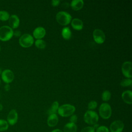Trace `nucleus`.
I'll return each mask as SVG.
<instances>
[{"label":"nucleus","instance_id":"nucleus-1","mask_svg":"<svg viewBox=\"0 0 132 132\" xmlns=\"http://www.w3.org/2000/svg\"><path fill=\"white\" fill-rule=\"evenodd\" d=\"M75 110V107L73 105L66 104L59 106L57 112L62 117H68L73 114Z\"/></svg>","mask_w":132,"mask_h":132},{"label":"nucleus","instance_id":"nucleus-2","mask_svg":"<svg viewBox=\"0 0 132 132\" xmlns=\"http://www.w3.org/2000/svg\"><path fill=\"white\" fill-rule=\"evenodd\" d=\"M13 36V30L7 25L0 27V40L2 41H7L11 39Z\"/></svg>","mask_w":132,"mask_h":132},{"label":"nucleus","instance_id":"nucleus-3","mask_svg":"<svg viewBox=\"0 0 132 132\" xmlns=\"http://www.w3.org/2000/svg\"><path fill=\"white\" fill-rule=\"evenodd\" d=\"M56 19L57 22L60 25L66 26L71 22L72 16L68 12L62 11L57 13Z\"/></svg>","mask_w":132,"mask_h":132},{"label":"nucleus","instance_id":"nucleus-4","mask_svg":"<svg viewBox=\"0 0 132 132\" xmlns=\"http://www.w3.org/2000/svg\"><path fill=\"white\" fill-rule=\"evenodd\" d=\"M84 120L89 125H94L98 121V115L93 110H88L84 114Z\"/></svg>","mask_w":132,"mask_h":132},{"label":"nucleus","instance_id":"nucleus-5","mask_svg":"<svg viewBox=\"0 0 132 132\" xmlns=\"http://www.w3.org/2000/svg\"><path fill=\"white\" fill-rule=\"evenodd\" d=\"M99 114L103 119H108L112 114V110L110 105L107 103H102L98 109Z\"/></svg>","mask_w":132,"mask_h":132},{"label":"nucleus","instance_id":"nucleus-6","mask_svg":"<svg viewBox=\"0 0 132 132\" xmlns=\"http://www.w3.org/2000/svg\"><path fill=\"white\" fill-rule=\"evenodd\" d=\"M34 40L32 36L29 34H24L21 36L19 40L20 45L25 48L30 47L34 43Z\"/></svg>","mask_w":132,"mask_h":132},{"label":"nucleus","instance_id":"nucleus-7","mask_svg":"<svg viewBox=\"0 0 132 132\" xmlns=\"http://www.w3.org/2000/svg\"><path fill=\"white\" fill-rule=\"evenodd\" d=\"M122 72L123 75L127 78L132 77V63L131 61H125L122 65Z\"/></svg>","mask_w":132,"mask_h":132},{"label":"nucleus","instance_id":"nucleus-8","mask_svg":"<svg viewBox=\"0 0 132 132\" xmlns=\"http://www.w3.org/2000/svg\"><path fill=\"white\" fill-rule=\"evenodd\" d=\"M1 77L4 82L6 84H10L14 78V73L9 69H5L3 70L1 73Z\"/></svg>","mask_w":132,"mask_h":132},{"label":"nucleus","instance_id":"nucleus-9","mask_svg":"<svg viewBox=\"0 0 132 132\" xmlns=\"http://www.w3.org/2000/svg\"><path fill=\"white\" fill-rule=\"evenodd\" d=\"M93 37L94 41L97 44H102L105 40L104 32L100 29H96L93 32Z\"/></svg>","mask_w":132,"mask_h":132},{"label":"nucleus","instance_id":"nucleus-10","mask_svg":"<svg viewBox=\"0 0 132 132\" xmlns=\"http://www.w3.org/2000/svg\"><path fill=\"white\" fill-rule=\"evenodd\" d=\"M124 127V124L120 120H116L112 122L109 126L110 132H122Z\"/></svg>","mask_w":132,"mask_h":132},{"label":"nucleus","instance_id":"nucleus-11","mask_svg":"<svg viewBox=\"0 0 132 132\" xmlns=\"http://www.w3.org/2000/svg\"><path fill=\"white\" fill-rule=\"evenodd\" d=\"M18 120V114L16 110L12 109L11 110L7 118V121L8 124L12 126L15 125Z\"/></svg>","mask_w":132,"mask_h":132},{"label":"nucleus","instance_id":"nucleus-12","mask_svg":"<svg viewBox=\"0 0 132 132\" xmlns=\"http://www.w3.org/2000/svg\"><path fill=\"white\" fill-rule=\"evenodd\" d=\"M9 26L13 29L19 27L20 24V19L15 14H12L10 16L8 20Z\"/></svg>","mask_w":132,"mask_h":132},{"label":"nucleus","instance_id":"nucleus-13","mask_svg":"<svg viewBox=\"0 0 132 132\" xmlns=\"http://www.w3.org/2000/svg\"><path fill=\"white\" fill-rule=\"evenodd\" d=\"M33 36L37 39H41L43 38L45 34V29L42 27H38L36 28L33 31Z\"/></svg>","mask_w":132,"mask_h":132},{"label":"nucleus","instance_id":"nucleus-14","mask_svg":"<svg viewBox=\"0 0 132 132\" xmlns=\"http://www.w3.org/2000/svg\"><path fill=\"white\" fill-rule=\"evenodd\" d=\"M58 120V117L56 114H51L48 115L47 119V124L48 126L53 127L57 125Z\"/></svg>","mask_w":132,"mask_h":132},{"label":"nucleus","instance_id":"nucleus-15","mask_svg":"<svg viewBox=\"0 0 132 132\" xmlns=\"http://www.w3.org/2000/svg\"><path fill=\"white\" fill-rule=\"evenodd\" d=\"M71 26L75 30H80L82 29L84 24L81 20L78 18H75L71 20Z\"/></svg>","mask_w":132,"mask_h":132},{"label":"nucleus","instance_id":"nucleus-16","mask_svg":"<svg viewBox=\"0 0 132 132\" xmlns=\"http://www.w3.org/2000/svg\"><path fill=\"white\" fill-rule=\"evenodd\" d=\"M122 98L123 101L127 104H131L132 103V92L130 90H126L124 91L122 94Z\"/></svg>","mask_w":132,"mask_h":132},{"label":"nucleus","instance_id":"nucleus-17","mask_svg":"<svg viewBox=\"0 0 132 132\" xmlns=\"http://www.w3.org/2000/svg\"><path fill=\"white\" fill-rule=\"evenodd\" d=\"M84 4V2L82 0H73L70 4V6L73 10L78 11L83 7Z\"/></svg>","mask_w":132,"mask_h":132},{"label":"nucleus","instance_id":"nucleus-18","mask_svg":"<svg viewBox=\"0 0 132 132\" xmlns=\"http://www.w3.org/2000/svg\"><path fill=\"white\" fill-rule=\"evenodd\" d=\"M77 129V127L76 124L69 122L64 126L63 132H76Z\"/></svg>","mask_w":132,"mask_h":132},{"label":"nucleus","instance_id":"nucleus-19","mask_svg":"<svg viewBox=\"0 0 132 132\" xmlns=\"http://www.w3.org/2000/svg\"><path fill=\"white\" fill-rule=\"evenodd\" d=\"M61 35L63 39L65 40H69L72 36V32L69 27H64L61 31Z\"/></svg>","mask_w":132,"mask_h":132},{"label":"nucleus","instance_id":"nucleus-20","mask_svg":"<svg viewBox=\"0 0 132 132\" xmlns=\"http://www.w3.org/2000/svg\"><path fill=\"white\" fill-rule=\"evenodd\" d=\"M59 103L57 101L54 102L51 106V108L48 110L47 111V114L48 115L51 114H56L57 112V110L59 108Z\"/></svg>","mask_w":132,"mask_h":132},{"label":"nucleus","instance_id":"nucleus-21","mask_svg":"<svg viewBox=\"0 0 132 132\" xmlns=\"http://www.w3.org/2000/svg\"><path fill=\"white\" fill-rule=\"evenodd\" d=\"M9 124L7 121L4 119H0V131H4L8 129Z\"/></svg>","mask_w":132,"mask_h":132},{"label":"nucleus","instance_id":"nucleus-22","mask_svg":"<svg viewBox=\"0 0 132 132\" xmlns=\"http://www.w3.org/2000/svg\"><path fill=\"white\" fill-rule=\"evenodd\" d=\"M10 14L9 12L5 10L0 11V20L2 21H6L9 20Z\"/></svg>","mask_w":132,"mask_h":132},{"label":"nucleus","instance_id":"nucleus-23","mask_svg":"<svg viewBox=\"0 0 132 132\" xmlns=\"http://www.w3.org/2000/svg\"><path fill=\"white\" fill-rule=\"evenodd\" d=\"M35 45L40 49H44L46 47V43L42 39H37L35 41Z\"/></svg>","mask_w":132,"mask_h":132},{"label":"nucleus","instance_id":"nucleus-24","mask_svg":"<svg viewBox=\"0 0 132 132\" xmlns=\"http://www.w3.org/2000/svg\"><path fill=\"white\" fill-rule=\"evenodd\" d=\"M111 98V93L108 90H105L102 94V99L103 101L107 102Z\"/></svg>","mask_w":132,"mask_h":132},{"label":"nucleus","instance_id":"nucleus-25","mask_svg":"<svg viewBox=\"0 0 132 132\" xmlns=\"http://www.w3.org/2000/svg\"><path fill=\"white\" fill-rule=\"evenodd\" d=\"M132 85V80L131 78H125L121 81L120 85L122 87L130 86Z\"/></svg>","mask_w":132,"mask_h":132},{"label":"nucleus","instance_id":"nucleus-26","mask_svg":"<svg viewBox=\"0 0 132 132\" xmlns=\"http://www.w3.org/2000/svg\"><path fill=\"white\" fill-rule=\"evenodd\" d=\"M97 106V103L95 101H90L88 105V110H93L95 109Z\"/></svg>","mask_w":132,"mask_h":132},{"label":"nucleus","instance_id":"nucleus-27","mask_svg":"<svg viewBox=\"0 0 132 132\" xmlns=\"http://www.w3.org/2000/svg\"><path fill=\"white\" fill-rule=\"evenodd\" d=\"M96 132H109V130L106 126L102 125L96 129Z\"/></svg>","mask_w":132,"mask_h":132},{"label":"nucleus","instance_id":"nucleus-28","mask_svg":"<svg viewBox=\"0 0 132 132\" xmlns=\"http://www.w3.org/2000/svg\"><path fill=\"white\" fill-rule=\"evenodd\" d=\"M95 130L93 126H87L82 128L80 132H95Z\"/></svg>","mask_w":132,"mask_h":132},{"label":"nucleus","instance_id":"nucleus-29","mask_svg":"<svg viewBox=\"0 0 132 132\" xmlns=\"http://www.w3.org/2000/svg\"><path fill=\"white\" fill-rule=\"evenodd\" d=\"M77 119H78V118L76 114H72L70 116V118L69 119L70 122L75 124L77 121Z\"/></svg>","mask_w":132,"mask_h":132},{"label":"nucleus","instance_id":"nucleus-30","mask_svg":"<svg viewBox=\"0 0 132 132\" xmlns=\"http://www.w3.org/2000/svg\"><path fill=\"white\" fill-rule=\"evenodd\" d=\"M60 1L59 0H53L51 2V4L54 7H56L58 6L60 4Z\"/></svg>","mask_w":132,"mask_h":132},{"label":"nucleus","instance_id":"nucleus-31","mask_svg":"<svg viewBox=\"0 0 132 132\" xmlns=\"http://www.w3.org/2000/svg\"><path fill=\"white\" fill-rule=\"evenodd\" d=\"M21 32L19 30H15L14 31H13V35L15 37H21Z\"/></svg>","mask_w":132,"mask_h":132},{"label":"nucleus","instance_id":"nucleus-32","mask_svg":"<svg viewBox=\"0 0 132 132\" xmlns=\"http://www.w3.org/2000/svg\"><path fill=\"white\" fill-rule=\"evenodd\" d=\"M4 89L6 91H9L10 89V86L9 84H6L4 86Z\"/></svg>","mask_w":132,"mask_h":132},{"label":"nucleus","instance_id":"nucleus-33","mask_svg":"<svg viewBox=\"0 0 132 132\" xmlns=\"http://www.w3.org/2000/svg\"><path fill=\"white\" fill-rule=\"evenodd\" d=\"M51 132H63V131L59 129H55L53 130Z\"/></svg>","mask_w":132,"mask_h":132},{"label":"nucleus","instance_id":"nucleus-34","mask_svg":"<svg viewBox=\"0 0 132 132\" xmlns=\"http://www.w3.org/2000/svg\"><path fill=\"white\" fill-rule=\"evenodd\" d=\"M3 105L0 103V111H2V110H3Z\"/></svg>","mask_w":132,"mask_h":132},{"label":"nucleus","instance_id":"nucleus-35","mask_svg":"<svg viewBox=\"0 0 132 132\" xmlns=\"http://www.w3.org/2000/svg\"><path fill=\"white\" fill-rule=\"evenodd\" d=\"M2 71L1 69L0 68V75H1V73H2Z\"/></svg>","mask_w":132,"mask_h":132},{"label":"nucleus","instance_id":"nucleus-36","mask_svg":"<svg viewBox=\"0 0 132 132\" xmlns=\"http://www.w3.org/2000/svg\"><path fill=\"white\" fill-rule=\"evenodd\" d=\"M1 46H0V51H1Z\"/></svg>","mask_w":132,"mask_h":132},{"label":"nucleus","instance_id":"nucleus-37","mask_svg":"<svg viewBox=\"0 0 132 132\" xmlns=\"http://www.w3.org/2000/svg\"><path fill=\"white\" fill-rule=\"evenodd\" d=\"M0 84H1V79H0Z\"/></svg>","mask_w":132,"mask_h":132},{"label":"nucleus","instance_id":"nucleus-38","mask_svg":"<svg viewBox=\"0 0 132 132\" xmlns=\"http://www.w3.org/2000/svg\"><path fill=\"white\" fill-rule=\"evenodd\" d=\"M0 97H1V94H0Z\"/></svg>","mask_w":132,"mask_h":132}]
</instances>
